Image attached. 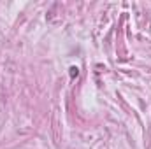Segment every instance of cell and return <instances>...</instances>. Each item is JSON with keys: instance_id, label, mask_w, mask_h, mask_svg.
I'll list each match as a JSON object with an SVG mask.
<instances>
[{"instance_id": "1", "label": "cell", "mask_w": 151, "mask_h": 149, "mask_svg": "<svg viewBox=\"0 0 151 149\" xmlns=\"http://www.w3.org/2000/svg\"><path fill=\"white\" fill-rule=\"evenodd\" d=\"M77 75H79V69H77V67H70V77L74 79Z\"/></svg>"}]
</instances>
